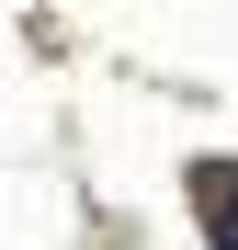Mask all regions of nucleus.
<instances>
[{"mask_svg":"<svg viewBox=\"0 0 238 250\" xmlns=\"http://www.w3.org/2000/svg\"><path fill=\"white\" fill-rule=\"evenodd\" d=\"M216 250H238V182H216Z\"/></svg>","mask_w":238,"mask_h":250,"instance_id":"f257e3e1","label":"nucleus"}]
</instances>
